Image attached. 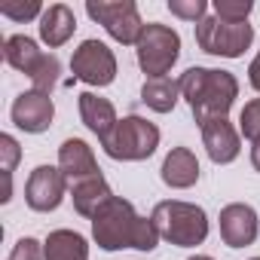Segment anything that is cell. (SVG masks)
<instances>
[{
  "mask_svg": "<svg viewBox=\"0 0 260 260\" xmlns=\"http://www.w3.org/2000/svg\"><path fill=\"white\" fill-rule=\"evenodd\" d=\"M169 13L184 19V22H202L205 13H208V4L205 0H169Z\"/></svg>",
  "mask_w": 260,
  "mask_h": 260,
  "instance_id": "25",
  "label": "cell"
},
{
  "mask_svg": "<svg viewBox=\"0 0 260 260\" xmlns=\"http://www.w3.org/2000/svg\"><path fill=\"white\" fill-rule=\"evenodd\" d=\"M248 83L260 92V52L254 55V61H251V68H248Z\"/></svg>",
  "mask_w": 260,
  "mask_h": 260,
  "instance_id": "28",
  "label": "cell"
},
{
  "mask_svg": "<svg viewBox=\"0 0 260 260\" xmlns=\"http://www.w3.org/2000/svg\"><path fill=\"white\" fill-rule=\"evenodd\" d=\"M43 260H89V242L74 230H52L43 242Z\"/></svg>",
  "mask_w": 260,
  "mask_h": 260,
  "instance_id": "18",
  "label": "cell"
},
{
  "mask_svg": "<svg viewBox=\"0 0 260 260\" xmlns=\"http://www.w3.org/2000/svg\"><path fill=\"white\" fill-rule=\"evenodd\" d=\"M254 4L251 0H214V16L220 22H230V25H242L248 22Z\"/></svg>",
  "mask_w": 260,
  "mask_h": 260,
  "instance_id": "22",
  "label": "cell"
},
{
  "mask_svg": "<svg viewBox=\"0 0 260 260\" xmlns=\"http://www.w3.org/2000/svg\"><path fill=\"white\" fill-rule=\"evenodd\" d=\"M190 260H214V257H205V254H196V257H190Z\"/></svg>",
  "mask_w": 260,
  "mask_h": 260,
  "instance_id": "30",
  "label": "cell"
},
{
  "mask_svg": "<svg viewBox=\"0 0 260 260\" xmlns=\"http://www.w3.org/2000/svg\"><path fill=\"white\" fill-rule=\"evenodd\" d=\"M150 220H153L159 239H166L169 245H178V248H196L208 239V214L193 202H181V199L156 202Z\"/></svg>",
  "mask_w": 260,
  "mask_h": 260,
  "instance_id": "3",
  "label": "cell"
},
{
  "mask_svg": "<svg viewBox=\"0 0 260 260\" xmlns=\"http://www.w3.org/2000/svg\"><path fill=\"white\" fill-rule=\"evenodd\" d=\"M77 31V16L71 7L64 4H52L43 16H40V40L49 46V49H58L64 46Z\"/></svg>",
  "mask_w": 260,
  "mask_h": 260,
  "instance_id": "16",
  "label": "cell"
},
{
  "mask_svg": "<svg viewBox=\"0 0 260 260\" xmlns=\"http://www.w3.org/2000/svg\"><path fill=\"white\" fill-rule=\"evenodd\" d=\"M43 55L46 52L31 37H25V34H13V37L4 40V58H7V64L16 68V71H22V74H28V77L40 68Z\"/></svg>",
  "mask_w": 260,
  "mask_h": 260,
  "instance_id": "19",
  "label": "cell"
},
{
  "mask_svg": "<svg viewBox=\"0 0 260 260\" xmlns=\"http://www.w3.org/2000/svg\"><path fill=\"white\" fill-rule=\"evenodd\" d=\"M80 119H83V125L89 128L92 135H98V141H104L116 128V122H119L113 104L107 98L95 95V92H83L80 95Z\"/></svg>",
  "mask_w": 260,
  "mask_h": 260,
  "instance_id": "15",
  "label": "cell"
},
{
  "mask_svg": "<svg viewBox=\"0 0 260 260\" xmlns=\"http://www.w3.org/2000/svg\"><path fill=\"white\" fill-rule=\"evenodd\" d=\"M46 10L37 4V0H7V4H0V16H7V19H13V22H31V19H37V16H43Z\"/></svg>",
  "mask_w": 260,
  "mask_h": 260,
  "instance_id": "24",
  "label": "cell"
},
{
  "mask_svg": "<svg viewBox=\"0 0 260 260\" xmlns=\"http://www.w3.org/2000/svg\"><path fill=\"white\" fill-rule=\"evenodd\" d=\"M196 43L202 52L208 55H220V58H242L245 49L254 43V25L242 22V25H230L220 22L217 16H205L196 25Z\"/></svg>",
  "mask_w": 260,
  "mask_h": 260,
  "instance_id": "7",
  "label": "cell"
},
{
  "mask_svg": "<svg viewBox=\"0 0 260 260\" xmlns=\"http://www.w3.org/2000/svg\"><path fill=\"white\" fill-rule=\"evenodd\" d=\"M71 74L89 86H110L116 80V55L101 40H83L71 55Z\"/></svg>",
  "mask_w": 260,
  "mask_h": 260,
  "instance_id": "8",
  "label": "cell"
},
{
  "mask_svg": "<svg viewBox=\"0 0 260 260\" xmlns=\"http://www.w3.org/2000/svg\"><path fill=\"white\" fill-rule=\"evenodd\" d=\"M202 144L214 166H230L242 153V135L233 128L230 119H214L202 125Z\"/></svg>",
  "mask_w": 260,
  "mask_h": 260,
  "instance_id": "12",
  "label": "cell"
},
{
  "mask_svg": "<svg viewBox=\"0 0 260 260\" xmlns=\"http://www.w3.org/2000/svg\"><path fill=\"white\" fill-rule=\"evenodd\" d=\"M22 159V147L13 135H0V166H4V175H13L16 166Z\"/></svg>",
  "mask_w": 260,
  "mask_h": 260,
  "instance_id": "26",
  "label": "cell"
},
{
  "mask_svg": "<svg viewBox=\"0 0 260 260\" xmlns=\"http://www.w3.org/2000/svg\"><path fill=\"white\" fill-rule=\"evenodd\" d=\"M68 187L71 184L58 166H37L25 184V202L31 211H40V214L55 211L68 193Z\"/></svg>",
  "mask_w": 260,
  "mask_h": 260,
  "instance_id": "9",
  "label": "cell"
},
{
  "mask_svg": "<svg viewBox=\"0 0 260 260\" xmlns=\"http://www.w3.org/2000/svg\"><path fill=\"white\" fill-rule=\"evenodd\" d=\"M251 166H254V172H260V141L251 144Z\"/></svg>",
  "mask_w": 260,
  "mask_h": 260,
  "instance_id": "29",
  "label": "cell"
},
{
  "mask_svg": "<svg viewBox=\"0 0 260 260\" xmlns=\"http://www.w3.org/2000/svg\"><path fill=\"white\" fill-rule=\"evenodd\" d=\"M92 239L104 251H122V248H135V251H153L159 245V233L153 220L141 217L135 205L113 196L95 217H92Z\"/></svg>",
  "mask_w": 260,
  "mask_h": 260,
  "instance_id": "1",
  "label": "cell"
},
{
  "mask_svg": "<svg viewBox=\"0 0 260 260\" xmlns=\"http://www.w3.org/2000/svg\"><path fill=\"white\" fill-rule=\"evenodd\" d=\"M181 98V83L172 77H159V80H144L141 86V101L153 110V113H172L175 104Z\"/></svg>",
  "mask_w": 260,
  "mask_h": 260,
  "instance_id": "20",
  "label": "cell"
},
{
  "mask_svg": "<svg viewBox=\"0 0 260 260\" xmlns=\"http://www.w3.org/2000/svg\"><path fill=\"white\" fill-rule=\"evenodd\" d=\"M58 74H61V61H58V55L46 52L43 61H40V68L28 77V80H31V89H34V92H43V95H52V89L58 86Z\"/></svg>",
  "mask_w": 260,
  "mask_h": 260,
  "instance_id": "21",
  "label": "cell"
},
{
  "mask_svg": "<svg viewBox=\"0 0 260 260\" xmlns=\"http://www.w3.org/2000/svg\"><path fill=\"white\" fill-rule=\"evenodd\" d=\"M251 260H260V257H251Z\"/></svg>",
  "mask_w": 260,
  "mask_h": 260,
  "instance_id": "31",
  "label": "cell"
},
{
  "mask_svg": "<svg viewBox=\"0 0 260 260\" xmlns=\"http://www.w3.org/2000/svg\"><path fill=\"white\" fill-rule=\"evenodd\" d=\"M71 199H74L77 214H83V217L92 220V217L113 199V190H110V184L104 181V175H95V178H86V181L74 184V187H71Z\"/></svg>",
  "mask_w": 260,
  "mask_h": 260,
  "instance_id": "17",
  "label": "cell"
},
{
  "mask_svg": "<svg viewBox=\"0 0 260 260\" xmlns=\"http://www.w3.org/2000/svg\"><path fill=\"white\" fill-rule=\"evenodd\" d=\"M104 153L110 159H119V162H141V159H150L159 147V128L144 119V116H122L116 122V128L101 141Z\"/></svg>",
  "mask_w": 260,
  "mask_h": 260,
  "instance_id": "4",
  "label": "cell"
},
{
  "mask_svg": "<svg viewBox=\"0 0 260 260\" xmlns=\"http://www.w3.org/2000/svg\"><path fill=\"white\" fill-rule=\"evenodd\" d=\"M135 52H138V68L147 74V80H159L181 58V34L169 25L150 22L141 34Z\"/></svg>",
  "mask_w": 260,
  "mask_h": 260,
  "instance_id": "5",
  "label": "cell"
},
{
  "mask_svg": "<svg viewBox=\"0 0 260 260\" xmlns=\"http://www.w3.org/2000/svg\"><path fill=\"white\" fill-rule=\"evenodd\" d=\"M58 169L64 172V178H68L71 187L80 184V181H86V178L101 175V169L95 162V153H92V147L83 138H68L58 147Z\"/></svg>",
  "mask_w": 260,
  "mask_h": 260,
  "instance_id": "13",
  "label": "cell"
},
{
  "mask_svg": "<svg viewBox=\"0 0 260 260\" xmlns=\"http://www.w3.org/2000/svg\"><path fill=\"white\" fill-rule=\"evenodd\" d=\"M86 13L122 46H138V40L147 28L132 0H89Z\"/></svg>",
  "mask_w": 260,
  "mask_h": 260,
  "instance_id": "6",
  "label": "cell"
},
{
  "mask_svg": "<svg viewBox=\"0 0 260 260\" xmlns=\"http://www.w3.org/2000/svg\"><path fill=\"white\" fill-rule=\"evenodd\" d=\"M239 135H245L251 144L260 141V98H251L239 113Z\"/></svg>",
  "mask_w": 260,
  "mask_h": 260,
  "instance_id": "23",
  "label": "cell"
},
{
  "mask_svg": "<svg viewBox=\"0 0 260 260\" xmlns=\"http://www.w3.org/2000/svg\"><path fill=\"white\" fill-rule=\"evenodd\" d=\"M260 233V220L257 211L245 202H230L220 208V239L226 248H245L254 245Z\"/></svg>",
  "mask_w": 260,
  "mask_h": 260,
  "instance_id": "11",
  "label": "cell"
},
{
  "mask_svg": "<svg viewBox=\"0 0 260 260\" xmlns=\"http://www.w3.org/2000/svg\"><path fill=\"white\" fill-rule=\"evenodd\" d=\"M10 260H43V242H37L31 236L19 239L16 248H13V254H10Z\"/></svg>",
  "mask_w": 260,
  "mask_h": 260,
  "instance_id": "27",
  "label": "cell"
},
{
  "mask_svg": "<svg viewBox=\"0 0 260 260\" xmlns=\"http://www.w3.org/2000/svg\"><path fill=\"white\" fill-rule=\"evenodd\" d=\"M159 178L172 190H190L199 181V159L190 147H172L169 156L162 159Z\"/></svg>",
  "mask_w": 260,
  "mask_h": 260,
  "instance_id": "14",
  "label": "cell"
},
{
  "mask_svg": "<svg viewBox=\"0 0 260 260\" xmlns=\"http://www.w3.org/2000/svg\"><path fill=\"white\" fill-rule=\"evenodd\" d=\"M178 83H181V98L190 104L199 128L214 122V119H226L233 101L239 98V80L230 71L187 68Z\"/></svg>",
  "mask_w": 260,
  "mask_h": 260,
  "instance_id": "2",
  "label": "cell"
},
{
  "mask_svg": "<svg viewBox=\"0 0 260 260\" xmlns=\"http://www.w3.org/2000/svg\"><path fill=\"white\" fill-rule=\"evenodd\" d=\"M16 128L28 135H43L46 128L52 125L55 119V104H52V95H43V92H22L16 101H13V110H10Z\"/></svg>",
  "mask_w": 260,
  "mask_h": 260,
  "instance_id": "10",
  "label": "cell"
}]
</instances>
